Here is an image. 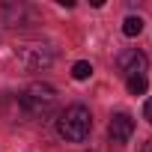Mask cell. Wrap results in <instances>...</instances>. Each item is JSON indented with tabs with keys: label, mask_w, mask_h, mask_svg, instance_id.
I'll return each instance as SVG.
<instances>
[{
	"label": "cell",
	"mask_w": 152,
	"mask_h": 152,
	"mask_svg": "<svg viewBox=\"0 0 152 152\" xmlns=\"http://www.w3.org/2000/svg\"><path fill=\"white\" fill-rule=\"evenodd\" d=\"M146 66H149V60H146V54H143V51H137V48H125V51H119V54H116V69L125 75V78L146 75Z\"/></svg>",
	"instance_id": "cell-4"
},
{
	"label": "cell",
	"mask_w": 152,
	"mask_h": 152,
	"mask_svg": "<svg viewBox=\"0 0 152 152\" xmlns=\"http://www.w3.org/2000/svg\"><path fill=\"white\" fill-rule=\"evenodd\" d=\"M143 152H152V140H149V143H146V146H143Z\"/></svg>",
	"instance_id": "cell-10"
},
{
	"label": "cell",
	"mask_w": 152,
	"mask_h": 152,
	"mask_svg": "<svg viewBox=\"0 0 152 152\" xmlns=\"http://www.w3.org/2000/svg\"><path fill=\"white\" fill-rule=\"evenodd\" d=\"M90 75H93V66H90L87 60H78V63L72 66V78H75V81H87Z\"/></svg>",
	"instance_id": "cell-8"
},
{
	"label": "cell",
	"mask_w": 152,
	"mask_h": 152,
	"mask_svg": "<svg viewBox=\"0 0 152 152\" xmlns=\"http://www.w3.org/2000/svg\"><path fill=\"white\" fill-rule=\"evenodd\" d=\"M15 60L27 69V72H39V69H48L54 63V48L42 45V42H33V45H21L15 51Z\"/></svg>",
	"instance_id": "cell-3"
},
{
	"label": "cell",
	"mask_w": 152,
	"mask_h": 152,
	"mask_svg": "<svg viewBox=\"0 0 152 152\" xmlns=\"http://www.w3.org/2000/svg\"><path fill=\"white\" fill-rule=\"evenodd\" d=\"M140 30H143V18L140 15H128L122 21V33L125 36H140Z\"/></svg>",
	"instance_id": "cell-6"
},
{
	"label": "cell",
	"mask_w": 152,
	"mask_h": 152,
	"mask_svg": "<svg viewBox=\"0 0 152 152\" xmlns=\"http://www.w3.org/2000/svg\"><path fill=\"white\" fill-rule=\"evenodd\" d=\"M18 104L30 119H45V116H51L57 110V90L48 87V84H30L21 93Z\"/></svg>",
	"instance_id": "cell-2"
},
{
	"label": "cell",
	"mask_w": 152,
	"mask_h": 152,
	"mask_svg": "<svg viewBox=\"0 0 152 152\" xmlns=\"http://www.w3.org/2000/svg\"><path fill=\"white\" fill-rule=\"evenodd\" d=\"M149 90V81H146V75H137V78H128V93L131 96H143Z\"/></svg>",
	"instance_id": "cell-7"
},
{
	"label": "cell",
	"mask_w": 152,
	"mask_h": 152,
	"mask_svg": "<svg viewBox=\"0 0 152 152\" xmlns=\"http://www.w3.org/2000/svg\"><path fill=\"white\" fill-rule=\"evenodd\" d=\"M93 131V116L84 104H72L57 116V134L69 143H84Z\"/></svg>",
	"instance_id": "cell-1"
},
{
	"label": "cell",
	"mask_w": 152,
	"mask_h": 152,
	"mask_svg": "<svg viewBox=\"0 0 152 152\" xmlns=\"http://www.w3.org/2000/svg\"><path fill=\"white\" fill-rule=\"evenodd\" d=\"M107 134H110V140H113L116 146L128 143L131 134H134V119H131L128 113H116V116L110 119V125H107Z\"/></svg>",
	"instance_id": "cell-5"
},
{
	"label": "cell",
	"mask_w": 152,
	"mask_h": 152,
	"mask_svg": "<svg viewBox=\"0 0 152 152\" xmlns=\"http://www.w3.org/2000/svg\"><path fill=\"white\" fill-rule=\"evenodd\" d=\"M143 119H146V122L152 125V99H149V102L143 104Z\"/></svg>",
	"instance_id": "cell-9"
}]
</instances>
